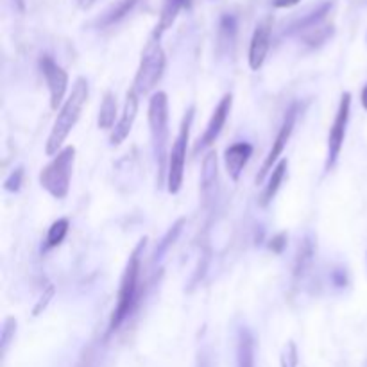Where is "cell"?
<instances>
[{"label":"cell","instance_id":"1","mask_svg":"<svg viewBox=\"0 0 367 367\" xmlns=\"http://www.w3.org/2000/svg\"><path fill=\"white\" fill-rule=\"evenodd\" d=\"M146 245L147 237H144L127 258L126 269H124L122 278H120L117 305L113 308V314H111L110 326H107V335L117 332L126 322V319L133 314V310L136 308L138 296H140V269H142V255Z\"/></svg>","mask_w":367,"mask_h":367},{"label":"cell","instance_id":"2","mask_svg":"<svg viewBox=\"0 0 367 367\" xmlns=\"http://www.w3.org/2000/svg\"><path fill=\"white\" fill-rule=\"evenodd\" d=\"M88 81L84 79V77H77L76 83H74L72 86V93H70L69 99L63 103V106L59 107L56 122H54L52 126V131H50L49 138H47V156H56L58 153H62L63 144H65L69 134L72 133V129L76 127L77 120H79L81 113H83V107L88 103Z\"/></svg>","mask_w":367,"mask_h":367},{"label":"cell","instance_id":"3","mask_svg":"<svg viewBox=\"0 0 367 367\" xmlns=\"http://www.w3.org/2000/svg\"><path fill=\"white\" fill-rule=\"evenodd\" d=\"M151 131V147H153L154 161H156L158 187H163L167 181L168 168V99L165 92H156L149 99V113H147Z\"/></svg>","mask_w":367,"mask_h":367},{"label":"cell","instance_id":"4","mask_svg":"<svg viewBox=\"0 0 367 367\" xmlns=\"http://www.w3.org/2000/svg\"><path fill=\"white\" fill-rule=\"evenodd\" d=\"M74 161H76V147H63L62 153L52 158L49 165L42 168L40 173V185L45 188L54 199H65L70 192V181H72Z\"/></svg>","mask_w":367,"mask_h":367},{"label":"cell","instance_id":"5","mask_svg":"<svg viewBox=\"0 0 367 367\" xmlns=\"http://www.w3.org/2000/svg\"><path fill=\"white\" fill-rule=\"evenodd\" d=\"M165 63H167V58H165L163 47H161L160 40L153 36L144 47L140 65L134 76L133 88L138 95H146L156 88V84L163 77Z\"/></svg>","mask_w":367,"mask_h":367},{"label":"cell","instance_id":"6","mask_svg":"<svg viewBox=\"0 0 367 367\" xmlns=\"http://www.w3.org/2000/svg\"><path fill=\"white\" fill-rule=\"evenodd\" d=\"M195 107L190 106L185 113L183 120H181L180 133H177L176 140L173 144V149L168 153V168H167V190L168 194H180L181 187H183L185 177V163H187V146L188 138H190V127L192 120H194Z\"/></svg>","mask_w":367,"mask_h":367},{"label":"cell","instance_id":"7","mask_svg":"<svg viewBox=\"0 0 367 367\" xmlns=\"http://www.w3.org/2000/svg\"><path fill=\"white\" fill-rule=\"evenodd\" d=\"M349 113H351V93L344 92L341 97V103L337 107L335 119H333L332 127L328 133V156H326V173H330L339 161V156L342 153V146H344L346 129H348Z\"/></svg>","mask_w":367,"mask_h":367},{"label":"cell","instance_id":"8","mask_svg":"<svg viewBox=\"0 0 367 367\" xmlns=\"http://www.w3.org/2000/svg\"><path fill=\"white\" fill-rule=\"evenodd\" d=\"M296 119H298V104H294V106L287 111V115H285V119H284V124H281V127H279L278 134H276V138H274V142H272L271 151H269V154L265 156L264 163H262L260 173L257 174V185L264 183L265 177L272 173V168H274L276 165H278V161L281 160V154H284L285 147H287L289 140H291V136H292V131H294Z\"/></svg>","mask_w":367,"mask_h":367},{"label":"cell","instance_id":"9","mask_svg":"<svg viewBox=\"0 0 367 367\" xmlns=\"http://www.w3.org/2000/svg\"><path fill=\"white\" fill-rule=\"evenodd\" d=\"M40 70H42L43 77H45V83L49 86L50 93V107L52 110H58L59 106H63V99H65V93L69 90V74L54 62L50 56H43L40 58Z\"/></svg>","mask_w":367,"mask_h":367},{"label":"cell","instance_id":"10","mask_svg":"<svg viewBox=\"0 0 367 367\" xmlns=\"http://www.w3.org/2000/svg\"><path fill=\"white\" fill-rule=\"evenodd\" d=\"M231 106H233V95H231V93H224L222 99L219 100L217 107L214 110V113H211L210 122H208L203 136L199 138V142L195 144V147H194L195 154L203 149H208V147L214 146V144L217 142L219 134H221L222 127H224L226 120H228V117H230V113H231Z\"/></svg>","mask_w":367,"mask_h":367},{"label":"cell","instance_id":"11","mask_svg":"<svg viewBox=\"0 0 367 367\" xmlns=\"http://www.w3.org/2000/svg\"><path fill=\"white\" fill-rule=\"evenodd\" d=\"M271 33H272V20L264 18L257 25L252 33L251 45H249V69L260 70L264 66L265 58H267L269 47H271Z\"/></svg>","mask_w":367,"mask_h":367},{"label":"cell","instance_id":"12","mask_svg":"<svg viewBox=\"0 0 367 367\" xmlns=\"http://www.w3.org/2000/svg\"><path fill=\"white\" fill-rule=\"evenodd\" d=\"M138 115V93L134 92V88H131L126 95V103H124L122 117H120L119 124L113 127L110 134V146L117 147L129 136L131 129H133V124L136 120Z\"/></svg>","mask_w":367,"mask_h":367},{"label":"cell","instance_id":"13","mask_svg":"<svg viewBox=\"0 0 367 367\" xmlns=\"http://www.w3.org/2000/svg\"><path fill=\"white\" fill-rule=\"evenodd\" d=\"M251 156L252 146L247 142L231 144V146L224 151V165L231 181L237 183V181L240 180L242 170H244V167L247 165V161L251 160Z\"/></svg>","mask_w":367,"mask_h":367},{"label":"cell","instance_id":"14","mask_svg":"<svg viewBox=\"0 0 367 367\" xmlns=\"http://www.w3.org/2000/svg\"><path fill=\"white\" fill-rule=\"evenodd\" d=\"M190 2L192 0H165L163 8H161L160 20H158V25L153 33L154 38L160 40L161 35H163L167 29H170L173 23L176 22V18H177V15L181 13V9L190 8Z\"/></svg>","mask_w":367,"mask_h":367},{"label":"cell","instance_id":"15","mask_svg":"<svg viewBox=\"0 0 367 367\" xmlns=\"http://www.w3.org/2000/svg\"><path fill=\"white\" fill-rule=\"evenodd\" d=\"M287 168H289L287 158H281V160L278 161V165L272 168V173L269 174L267 185H265L264 192H262V195H260V206L265 208L272 203V199H274L276 194H278L279 187H281V183H284L285 174H287Z\"/></svg>","mask_w":367,"mask_h":367},{"label":"cell","instance_id":"16","mask_svg":"<svg viewBox=\"0 0 367 367\" xmlns=\"http://www.w3.org/2000/svg\"><path fill=\"white\" fill-rule=\"evenodd\" d=\"M217 185V153L210 151L203 160V170H201V194L203 199L210 201Z\"/></svg>","mask_w":367,"mask_h":367},{"label":"cell","instance_id":"17","mask_svg":"<svg viewBox=\"0 0 367 367\" xmlns=\"http://www.w3.org/2000/svg\"><path fill=\"white\" fill-rule=\"evenodd\" d=\"M237 367H255V337L244 326L237 333Z\"/></svg>","mask_w":367,"mask_h":367},{"label":"cell","instance_id":"18","mask_svg":"<svg viewBox=\"0 0 367 367\" xmlns=\"http://www.w3.org/2000/svg\"><path fill=\"white\" fill-rule=\"evenodd\" d=\"M138 4V0H119L115 4H111L106 11L103 13V16H99L97 20V27L104 29V27H110L113 23L120 22L122 18H126L131 11L134 9V6Z\"/></svg>","mask_w":367,"mask_h":367},{"label":"cell","instance_id":"19","mask_svg":"<svg viewBox=\"0 0 367 367\" xmlns=\"http://www.w3.org/2000/svg\"><path fill=\"white\" fill-rule=\"evenodd\" d=\"M301 35V40L310 47H321L322 43L328 42L330 38L333 36V25L332 23H318V25L310 27L306 31L299 33Z\"/></svg>","mask_w":367,"mask_h":367},{"label":"cell","instance_id":"20","mask_svg":"<svg viewBox=\"0 0 367 367\" xmlns=\"http://www.w3.org/2000/svg\"><path fill=\"white\" fill-rule=\"evenodd\" d=\"M117 119V97L113 92H106L103 97L99 110V127L100 129H111L115 126Z\"/></svg>","mask_w":367,"mask_h":367},{"label":"cell","instance_id":"21","mask_svg":"<svg viewBox=\"0 0 367 367\" xmlns=\"http://www.w3.org/2000/svg\"><path fill=\"white\" fill-rule=\"evenodd\" d=\"M314 260V244L310 242V238H305L301 242L298 249V255H296L294 262V278H301L305 276V272L308 271V267L312 265Z\"/></svg>","mask_w":367,"mask_h":367},{"label":"cell","instance_id":"22","mask_svg":"<svg viewBox=\"0 0 367 367\" xmlns=\"http://www.w3.org/2000/svg\"><path fill=\"white\" fill-rule=\"evenodd\" d=\"M70 222L69 219H58L50 224L49 231H47V238H45V249H54L58 247L63 240H65L66 233H69Z\"/></svg>","mask_w":367,"mask_h":367},{"label":"cell","instance_id":"23","mask_svg":"<svg viewBox=\"0 0 367 367\" xmlns=\"http://www.w3.org/2000/svg\"><path fill=\"white\" fill-rule=\"evenodd\" d=\"M183 226H185V219H180V221H177L176 224H174L173 228L167 231V233H165V237L161 238V242L158 244L156 252H154V262H160L161 258L167 255V251L170 249V245H173L174 242L177 240V237H180L181 230H183Z\"/></svg>","mask_w":367,"mask_h":367},{"label":"cell","instance_id":"24","mask_svg":"<svg viewBox=\"0 0 367 367\" xmlns=\"http://www.w3.org/2000/svg\"><path fill=\"white\" fill-rule=\"evenodd\" d=\"M237 36V18L233 15H222L219 23V40L222 43H233Z\"/></svg>","mask_w":367,"mask_h":367},{"label":"cell","instance_id":"25","mask_svg":"<svg viewBox=\"0 0 367 367\" xmlns=\"http://www.w3.org/2000/svg\"><path fill=\"white\" fill-rule=\"evenodd\" d=\"M279 363H281V367H298L299 353L294 341H289L287 344H285L281 356H279Z\"/></svg>","mask_w":367,"mask_h":367},{"label":"cell","instance_id":"26","mask_svg":"<svg viewBox=\"0 0 367 367\" xmlns=\"http://www.w3.org/2000/svg\"><path fill=\"white\" fill-rule=\"evenodd\" d=\"M22 177H23V168L18 167L15 168L11 174H9L8 180L4 181V188L8 192H18L22 187Z\"/></svg>","mask_w":367,"mask_h":367},{"label":"cell","instance_id":"27","mask_svg":"<svg viewBox=\"0 0 367 367\" xmlns=\"http://www.w3.org/2000/svg\"><path fill=\"white\" fill-rule=\"evenodd\" d=\"M15 332H16V319L8 318L4 322V330H2V351H6L9 341L15 337Z\"/></svg>","mask_w":367,"mask_h":367},{"label":"cell","instance_id":"28","mask_svg":"<svg viewBox=\"0 0 367 367\" xmlns=\"http://www.w3.org/2000/svg\"><path fill=\"white\" fill-rule=\"evenodd\" d=\"M287 242H289V235L285 233V231H281V233L274 235V237L271 238V242H269V249H271L272 252H276V255H281V252L285 251V247H287Z\"/></svg>","mask_w":367,"mask_h":367},{"label":"cell","instance_id":"29","mask_svg":"<svg viewBox=\"0 0 367 367\" xmlns=\"http://www.w3.org/2000/svg\"><path fill=\"white\" fill-rule=\"evenodd\" d=\"M54 292H56V289H54V285H49V289H47L45 292H43L42 299L38 301V305L35 306V310H33V315H40L43 312V310L47 308V305H49L50 299L54 298Z\"/></svg>","mask_w":367,"mask_h":367},{"label":"cell","instance_id":"30","mask_svg":"<svg viewBox=\"0 0 367 367\" xmlns=\"http://www.w3.org/2000/svg\"><path fill=\"white\" fill-rule=\"evenodd\" d=\"M77 367H95V355H93L92 349H86V351L83 353Z\"/></svg>","mask_w":367,"mask_h":367},{"label":"cell","instance_id":"31","mask_svg":"<svg viewBox=\"0 0 367 367\" xmlns=\"http://www.w3.org/2000/svg\"><path fill=\"white\" fill-rule=\"evenodd\" d=\"M301 0H272V8L276 9H287L292 6H298Z\"/></svg>","mask_w":367,"mask_h":367},{"label":"cell","instance_id":"32","mask_svg":"<svg viewBox=\"0 0 367 367\" xmlns=\"http://www.w3.org/2000/svg\"><path fill=\"white\" fill-rule=\"evenodd\" d=\"M360 103H362L363 110L367 111V84L362 88V93H360Z\"/></svg>","mask_w":367,"mask_h":367},{"label":"cell","instance_id":"33","mask_svg":"<svg viewBox=\"0 0 367 367\" xmlns=\"http://www.w3.org/2000/svg\"><path fill=\"white\" fill-rule=\"evenodd\" d=\"M93 2H95V0H77V4H79V8H83V9L92 8Z\"/></svg>","mask_w":367,"mask_h":367},{"label":"cell","instance_id":"34","mask_svg":"<svg viewBox=\"0 0 367 367\" xmlns=\"http://www.w3.org/2000/svg\"><path fill=\"white\" fill-rule=\"evenodd\" d=\"M15 2H16V4H18L20 9H23V0H15Z\"/></svg>","mask_w":367,"mask_h":367}]
</instances>
